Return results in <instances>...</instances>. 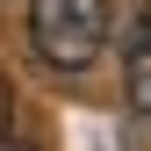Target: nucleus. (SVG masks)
Instances as JSON below:
<instances>
[{"label": "nucleus", "mask_w": 151, "mask_h": 151, "mask_svg": "<svg viewBox=\"0 0 151 151\" xmlns=\"http://www.w3.org/2000/svg\"><path fill=\"white\" fill-rule=\"evenodd\" d=\"M108 43V0H29V50L50 72H86Z\"/></svg>", "instance_id": "f257e3e1"}, {"label": "nucleus", "mask_w": 151, "mask_h": 151, "mask_svg": "<svg viewBox=\"0 0 151 151\" xmlns=\"http://www.w3.org/2000/svg\"><path fill=\"white\" fill-rule=\"evenodd\" d=\"M129 108H137V115H151V29L129 43Z\"/></svg>", "instance_id": "f03ea898"}, {"label": "nucleus", "mask_w": 151, "mask_h": 151, "mask_svg": "<svg viewBox=\"0 0 151 151\" xmlns=\"http://www.w3.org/2000/svg\"><path fill=\"white\" fill-rule=\"evenodd\" d=\"M0 129H14V86H7V72H0Z\"/></svg>", "instance_id": "7ed1b4c3"}, {"label": "nucleus", "mask_w": 151, "mask_h": 151, "mask_svg": "<svg viewBox=\"0 0 151 151\" xmlns=\"http://www.w3.org/2000/svg\"><path fill=\"white\" fill-rule=\"evenodd\" d=\"M0 151H36V144L22 137V129H0Z\"/></svg>", "instance_id": "20e7f679"}]
</instances>
